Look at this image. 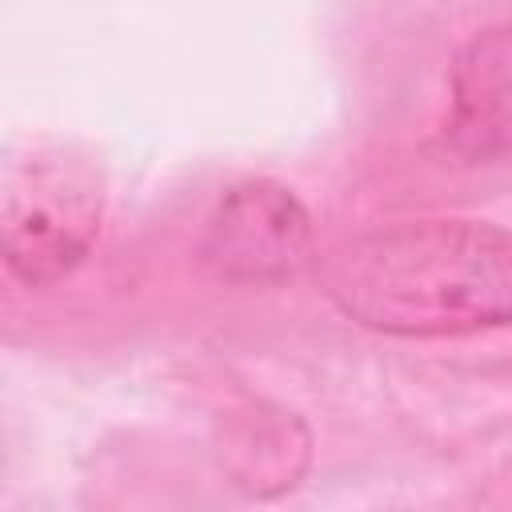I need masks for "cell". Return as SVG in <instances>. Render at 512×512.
Instances as JSON below:
<instances>
[{
	"label": "cell",
	"instance_id": "6da1fadb",
	"mask_svg": "<svg viewBox=\"0 0 512 512\" xmlns=\"http://www.w3.org/2000/svg\"><path fill=\"white\" fill-rule=\"evenodd\" d=\"M324 296L388 336H464L512 324V232L484 220H404L340 244Z\"/></svg>",
	"mask_w": 512,
	"mask_h": 512
},
{
	"label": "cell",
	"instance_id": "7a4b0ae2",
	"mask_svg": "<svg viewBox=\"0 0 512 512\" xmlns=\"http://www.w3.org/2000/svg\"><path fill=\"white\" fill-rule=\"evenodd\" d=\"M104 192L88 164L64 156L24 160L4 192V260L32 288L68 276L100 232Z\"/></svg>",
	"mask_w": 512,
	"mask_h": 512
},
{
	"label": "cell",
	"instance_id": "3957f363",
	"mask_svg": "<svg viewBox=\"0 0 512 512\" xmlns=\"http://www.w3.org/2000/svg\"><path fill=\"white\" fill-rule=\"evenodd\" d=\"M200 252L224 280L280 284L316 260L312 220L284 184L244 180L216 204Z\"/></svg>",
	"mask_w": 512,
	"mask_h": 512
},
{
	"label": "cell",
	"instance_id": "277c9868",
	"mask_svg": "<svg viewBox=\"0 0 512 512\" xmlns=\"http://www.w3.org/2000/svg\"><path fill=\"white\" fill-rule=\"evenodd\" d=\"M448 140L468 160L512 156V24L472 36L452 64Z\"/></svg>",
	"mask_w": 512,
	"mask_h": 512
}]
</instances>
